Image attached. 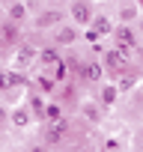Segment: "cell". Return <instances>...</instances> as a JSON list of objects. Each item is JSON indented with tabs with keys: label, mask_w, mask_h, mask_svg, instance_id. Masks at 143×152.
<instances>
[{
	"label": "cell",
	"mask_w": 143,
	"mask_h": 152,
	"mask_svg": "<svg viewBox=\"0 0 143 152\" xmlns=\"http://www.w3.org/2000/svg\"><path fill=\"white\" fill-rule=\"evenodd\" d=\"M113 36H116V45L122 48V54H125V51H131V48L137 45V39H134V33H131L128 27H116V30H113Z\"/></svg>",
	"instance_id": "6da1fadb"
},
{
	"label": "cell",
	"mask_w": 143,
	"mask_h": 152,
	"mask_svg": "<svg viewBox=\"0 0 143 152\" xmlns=\"http://www.w3.org/2000/svg\"><path fill=\"white\" fill-rule=\"evenodd\" d=\"M72 18L78 24H93V6L90 3H75L72 6Z\"/></svg>",
	"instance_id": "7a4b0ae2"
},
{
	"label": "cell",
	"mask_w": 143,
	"mask_h": 152,
	"mask_svg": "<svg viewBox=\"0 0 143 152\" xmlns=\"http://www.w3.org/2000/svg\"><path fill=\"white\" fill-rule=\"evenodd\" d=\"M93 36H104V33H113V21L107 18V15H96L93 18V30H90Z\"/></svg>",
	"instance_id": "3957f363"
},
{
	"label": "cell",
	"mask_w": 143,
	"mask_h": 152,
	"mask_svg": "<svg viewBox=\"0 0 143 152\" xmlns=\"http://www.w3.org/2000/svg\"><path fill=\"white\" fill-rule=\"evenodd\" d=\"M81 75H84V78H87V81H98V78H101V75H104V69H101L98 63H87V66L81 69Z\"/></svg>",
	"instance_id": "277c9868"
},
{
	"label": "cell",
	"mask_w": 143,
	"mask_h": 152,
	"mask_svg": "<svg viewBox=\"0 0 143 152\" xmlns=\"http://www.w3.org/2000/svg\"><path fill=\"white\" fill-rule=\"evenodd\" d=\"M75 39H78V30L75 27H60L57 30V42L60 45H69V42H75Z\"/></svg>",
	"instance_id": "5b68a950"
},
{
	"label": "cell",
	"mask_w": 143,
	"mask_h": 152,
	"mask_svg": "<svg viewBox=\"0 0 143 152\" xmlns=\"http://www.w3.org/2000/svg\"><path fill=\"white\" fill-rule=\"evenodd\" d=\"M6 12H9L12 21H24V18H27V6H24V3H9Z\"/></svg>",
	"instance_id": "8992f818"
},
{
	"label": "cell",
	"mask_w": 143,
	"mask_h": 152,
	"mask_svg": "<svg viewBox=\"0 0 143 152\" xmlns=\"http://www.w3.org/2000/svg\"><path fill=\"white\" fill-rule=\"evenodd\" d=\"M27 122H30V110H27V107L12 110V125H18V128H21V125H27Z\"/></svg>",
	"instance_id": "52a82bcc"
},
{
	"label": "cell",
	"mask_w": 143,
	"mask_h": 152,
	"mask_svg": "<svg viewBox=\"0 0 143 152\" xmlns=\"http://www.w3.org/2000/svg\"><path fill=\"white\" fill-rule=\"evenodd\" d=\"M60 21V12H42L36 18V27H48V24H57Z\"/></svg>",
	"instance_id": "ba28073f"
},
{
	"label": "cell",
	"mask_w": 143,
	"mask_h": 152,
	"mask_svg": "<svg viewBox=\"0 0 143 152\" xmlns=\"http://www.w3.org/2000/svg\"><path fill=\"white\" fill-rule=\"evenodd\" d=\"M122 60H125V57H122L119 51H107V54H104V63H107V69H119V66H122Z\"/></svg>",
	"instance_id": "9c48e42d"
},
{
	"label": "cell",
	"mask_w": 143,
	"mask_h": 152,
	"mask_svg": "<svg viewBox=\"0 0 143 152\" xmlns=\"http://www.w3.org/2000/svg\"><path fill=\"white\" fill-rule=\"evenodd\" d=\"M45 119L57 125V122H60V107H57V104H48V107H45Z\"/></svg>",
	"instance_id": "30bf717a"
},
{
	"label": "cell",
	"mask_w": 143,
	"mask_h": 152,
	"mask_svg": "<svg viewBox=\"0 0 143 152\" xmlns=\"http://www.w3.org/2000/svg\"><path fill=\"white\" fill-rule=\"evenodd\" d=\"M18 81V75H12V72H6V75H0V90H9L12 84Z\"/></svg>",
	"instance_id": "8fae6325"
},
{
	"label": "cell",
	"mask_w": 143,
	"mask_h": 152,
	"mask_svg": "<svg viewBox=\"0 0 143 152\" xmlns=\"http://www.w3.org/2000/svg\"><path fill=\"white\" fill-rule=\"evenodd\" d=\"M33 57H36V51H33V48H24V51L18 54V60H15V66H24V63H30Z\"/></svg>",
	"instance_id": "7c38bea8"
},
{
	"label": "cell",
	"mask_w": 143,
	"mask_h": 152,
	"mask_svg": "<svg viewBox=\"0 0 143 152\" xmlns=\"http://www.w3.org/2000/svg\"><path fill=\"white\" fill-rule=\"evenodd\" d=\"M101 102H104V104H113V102H116V87H104V90H101Z\"/></svg>",
	"instance_id": "4fadbf2b"
},
{
	"label": "cell",
	"mask_w": 143,
	"mask_h": 152,
	"mask_svg": "<svg viewBox=\"0 0 143 152\" xmlns=\"http://www.w3.org/2000/svg\"><path fill=\"white\" fill-rule=\"evenodd\" d=\"M57 60H60V54H57L54 48H45V51H42V63H57Z\"/></svg>",
	"instance_id": "5bb4252c"
},
{
	"label": "cell",
	"mask_w": 143,
	"mask_h": 152,
	"mask_svg": "<svg viewBox=\"0 0 143 152\" xmlns=\"http://www.w3.org/2000/svg\"><path fill=\"white\" fill-rule=\"evenodd\" d=\"M84 113H87V116H90V119H96V116H98V113H96V107H93V104H87V107H84Z\"/></svg>",
	"instance_id": "9a60e30c"
},
{
	"label": "cell",
	"mask_w": 143,
	"mask_h": 152,
	"mask_svg": "<svg viewBox=\"0 0 143 152\" xmlns=\"http://www.w3.org/2000/svg\"><path fill=\"white\" fill-rule=\"evenodd\" d=\"M33 152H48V149L45 146H33Z\"/></svg>",
	"instance_id": "2e32d148"
}]
</instances>
